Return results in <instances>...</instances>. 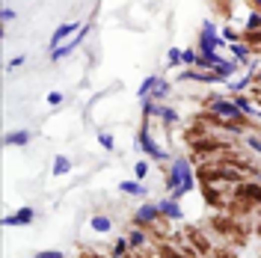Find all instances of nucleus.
Returning <instances> with one entry per match:
<instances>
[{
    "mask_svg": "<svg viewBox=\"0 0 261 258\" xmlns=\"http://www.w3.org/2000/svg\"><path fill=\"white\" fill-rule=\"evenodd\" d=\"M205 107L211 110V116H214V119H226V122H234V125L246 128V116H243V113L234 107V101H231V98H217V95H211Z\"/></svg>",
    "mask_w": 261,
    "mask_h": 258,
    "instance_id": "nucleus-1",
    "label": "nucleus"
},
{
    "mask_svg": "<svg viewBox=\"0 0 261 258\" xmlns=\"http://www.w3.org/2000/svg\"><path fill=\"white\" fill-rule=\"evenodd\" d=\"M193 175V166H190V158L187 155H181V158H175V161L169 163V169H166V178H163V190L172 196L178 187H181V181L184 178H190Z\"/></svg>",
    "mask_w": 261,
    "mask_h": 258,
    "instance_id": "nucleus-2",
    "label": "nucleus"
},
{
    "mask_svg": "<svg viewBox=\"0 0 261 258\" xmlns=\"http://www.w3.org/2000/svg\"><path fill=\"white\" fill-rule=\"evenodd\" d=\"M137 149H140V152H143L149 161H155V163H163L166 158H169L161 146L152 140V128H149V122H143V125H140V131H137Z\"/></svg>",
    "mask_w": 261,
    "mask_h": 258,
    "instance_id": "nucleus-3",
    "label": "nucleus"
},
{
    "mask_svg": "<svg viewBox=\"0 0 261 258\" xmlns=\"http://www.w3.org/2000/svg\"><path fill=\"white\" fill-rule=\"evenodd\" d=\"M89 30H92V21H86V24L80 27V33H74V36H71V39H68L65 45H60V48H54V51H51V63H60L63 57H68V54L74 51V48H80V45H83V39L89 36Z\"/></svg>",
    "mask_w": 261,
    "mask_h": 258,
    "instance_id": "nucleus-4",
    "label": "nucleus"
},
{
    "mask_svg": "<svg viewBox=\"0 0 261 258\" xmlns=\"http://www.w3.org/2000/svg\"><path fill=\"white\" fill-rule=\"evenodd\" d=\"M163 217H161V208H158V202H140V208H137V214H134V223L143 228H152L158 226Z\"/></svg>",
    "mask_w": 261,
    "mask_h": 258,
    "instance_id": "nucleus-5",
    "label": "nucleus"
},
{
    "mask_svg": "<svg viewBox=\"0 0 261 258\" xmlns=\"http://www.w3.org/2000/svg\"><path fill=\"white\" fill-rule=\"evenodd\" d=\"M178 80H193V83H223L217 71H202V68H184Z\"/></svg>",
    "mask_w": 261,
    "mask_h": 258,
    "instance_id": "nucleus-6",
    "label": "nucleus"
},
{
    "mask_svg": "<svg viewBox=\"0 0 261 258\" xmlns=\"http://www.w3.org/2000/svg\"><path fill=\"white\" fill-rule=\"evenodd\" d=\"M158 208H161V217H163V220H172V223L184 220V211H181L178 199H172V196H166V199H161V202H158Z\"/></svg>",
    "mask_w": 261,
    "mask_h": 258,
    "instance_id": "nucleus-7",
    "label": "nucleus"
},
{
    "mask_svg": "<svg viewBox=\"0 0 261 258\" xmlns=\"http://www.w3.org/2000/svg\"><path fill=\"white\" fill-rule=\"evenodd\" d=\"M74 33H80V24H74V21H68V24H60V27L54 30V36H51L48 48L54 51V48H60V45H65V42H68V36H74Z\"/></svg>",
    "mask_w": 261,
    "mask_h": 258,
    "instance_id": "nucleus-8",
    "label": "nucleus"
},
{
    "mask_svg": "<svg viewBox=\"0 0 261 258\" xmlns=\"http://www.w3.org/2000/svg\"><path fill=\"white\" fill-rule=\"evenodd\" d=\"M33 220H36V211H33V208H21V211H15V214H6L0 223H3V226H30Z\"/></svg>",
    "mask_w": 261,
    "mask_h": 258,
    "instance_id": "nucleus-9",
    "label": "nucleus"
},
{
    "mask_svg": "<svg viewBox=\"0 0 261 258\" xmlns=\"http://www.w3.org/2000/svg\"><path fill=\"white\" fill-rule=\"evenodd\" d=\"M119 193H122V196H134V199H149V187H146L143 181L134 178V181H122V184H119Z\"/></svg>",
    "mask_w": 261,
    "mask_h": 258,
    "instance_id": "nucleus-10",
    "label": "nucleus"
},
{
    "mask_svg": "<svg viewBox=\"0 0 261 258\" xmlns=\"http://www.w3.org/2000/svg\"><path fill=\"white\" fill-rule=\"evenodd\" d=\"M228 48H231V60H237L240 65H243V63H252L249 57H252V51H255V48H252L249 42H234V45H228Z\"/></svg>",
    "mask_w": 261,
    "mask_h": 258,
    "instance_id": "nucleus-11",
    "label": "nucleus"
},
{
    "mask_svg": "<svg viewBox=\"0 0 261 258\" xmlns=\"http://www.w3.org/2000/svg\"><path fill=\"white\" fill-rule=\"evenodd\" d=\"M252 83H255V74H249V71H246V77H240V80H228L226 89L231 92V95H243Z\"/></svg>",
    "mask_w": 261,
    "mask_h": 258,
    "instance_id": "nucleus-12",
    "label": "nucleus"
},
{
    "mask_svg": "<svg viewBox=\"0 0 261 258\" xmlns=\"http://www.w3.org/2000/svg\"><path fill=\"white\" fill-rule=\"evenodd\" d=\"M214 71H217L223 80H231V77L240 71V63H237V60H220V63L214 65Z\"/></svg>",
    "mask_w": 261,
    "mask_h": 258,
    "instance_id": "nucleus-13",
    "label": "nucleus"
},
{
    "mask_svg": "<svg viewBox=\"0 0 261 258\" xmlns=\"http://www.w3.org/2000/svg\"><path fill=\"white\" fill-rule=\"evenodd\" d=\"M234 196H237V199L261 202V184H237V187H234Z\"/></svg>",
    "mask_w": 261,
    "mask_h": 258,
    "instance_id": "nucleus-14",
    "label": "nucleus"
},
{
    "mask_svg": "<svg viewBox=\"0 0 261 258\" xmlns=\"http://www.w3.org/2000/svg\"><path fill=\"white\" fill-rule=\"evenodd\" d=\"M158 119H161L163 128H169V125L178 122V110L175 107H166V104H158Z\"/></svg>",
    "mask_w": 261,
    "mask_h": 258,
    "instance_id": "nucleus-15",
    "label": "nucleus"
},
{
    "mask_svg": "<svg viewBox=\"0 0 261 258\" xmlns=\"http://www.w3.org/2000/svg\"><path fill=\"white\" fill-rule=\"evenodd\" d=\"M89 226H92V231H98V234H107V231L113 228V220L104 217V214H92V217H89Z\"/></svg>",
    "mask_w": 261,
    "mask_h": 258,
    "instance_id": "nucleus-16",
    "label": "nucleus"
},
{
    "mask_svg": "<svg viewBox=\"0 0 261 258\" xmlns=\"http://www.w3.org/2000/svg\"><path fill=\"white\" fill-rule=\"evenodd\" d=\"M146 240H149V237H146V228H143V226H134V228L128 231L130 249H143V246H146Z\"/></svg>",
    "mask_w": 261,
    "mask_h": 258,
    "instance_id": "nucleus-17",
    "label": "nucleus"
},
{
    "mask_svg": "<svg viewBox=\"0 0 261 258\" xmlns=\"http://www.w3.org/2000/svg\"><path fill=\"white\" fill-rule=\"evenodd\" d=\"M30 143V131H12L3 137V146H27Z\"/></svg>",
    "mask_w": 261,
    "mask_h": 258,
    "instance_id": "nucleus-18",
    "label": "nucleus"
},
{
    "mask_svg": "<svg viewBox=\"0 0 261 258\" xmlns=\"http://www.w3.org/2000/svg\"><path fill=\"white\" fill-rule=\"evenodd\" d=\"M128 252H134L128 243V237H116V243L110 246V258H125Z\"/></svg>",
    "mask_w": 261,
    "mask_h": 258,
    "instance_id": "nucleus-19",
    "label": "nucleus"
},
{
    "mask_svg": "<svg viewBox=\"0 0 261 258\" xmlns=\"http://www.w3.org/2000/svg\"><path fill=\"white\" fill-rule=\"evenodd\" d=\"M169 92H172V83L161 77V80H158V86L152 89V95H149V98H152V101H158V104H163V98L169 95Z\"/></svg>",
    "mask_w": 261,
    "mask_h": 258,
    "instance_id": "nucleus-20",
    "label": "nucleus"
},
{
    "mask_svg": "<svg viewBox=\"0 0 261 258\" xmlns=\"http://www.w3.org/2000/svg\"><path fill=\"white\" fill-rule=\"evenodd\" d=\"M68 169H71V161H68L65 155H57V158H54V166H51V175H54V178H60V175L68 172Z\"/></svg>",
    "mask_w": 261,
    "mask_h": 258,
    "instance_id": "nucleus-21",
    "label": "nucleus"
},
{
    "mask_svg": "<svg viewBox=\"0 0 261 258\" xmlns=\"http://www.w3.org/2000/svg\"><path fill=\"white\" fill-rule=\"evenodd\" d=\"M158 80H161V77H158V74H152V77H146V80L140 83V89H137V95H140V101H146V98L152 95V89L158 86Z\"/></svg>",
    "mask_w": 261,
    "mask_h": 258,
    "instance_id": "nucleus-22",
    "label": "nucleus"
},
{
    "mask_svg": "<svg viewBox=\"0 0 261 258\" xmlns=\"http://www.w3.org/2000/svg\"><path fill=\"white\" fill-rule=\"evenodd\" d=\"M243 143H246V149H249V152L261 155V134H252V131H246V134H243Z\"/></svg>",
    "mask_w": 261,
    "mask_h": 258,
    "instance_id": "nucleus-23",
    "label": "nucleus"
},
{
    "mask_svg": "<svg viewBox=\"0 0 261 258\" xmlns=\"http://www.w3.org/2000/svg\"><path fill=\"white\" fill-rule=\"evenodd\" d=\"M196 60H199V51H196V48H184V51H181L184 68H196Z\"/></svg>",
    "mask_w": 261,
    "mask_h": 258,
    "instance_id": "nucleus-24",
    "label": "nucleus"
},
{
    "mask_svg": "<svg viewBox=\"0 0 261 258\" xmlns=\"http://www.w3.org/2000/svg\"><path fill=\"white\" fill-rule=\"evenodd\" d=\"M98 146H101L104 152H113V149H116V140H113V134L101 131V134H98Z\"/></svg>",
    "mask_w": 261,
    "mask_h": 258,
    "instance_id": "nucleus-25",
    "label": "nucleus"
},
{
    "mask_svg": "<svg viewBox=\"0 0 261 258\" xmlns=\"http://www.w3.org/2000/svg\"><path fill=\"white\" fill-rule=\"evenodd\" d=\"M166 65H169V68L184 65V63H181V48H169V51H166Z\"/></svg>",
    "mask_w": 261,
    "mask_h": 258,
    "instance_id": "nucleus-26",
    "label": "nucleus"
},
{
    "mask_svg": "<svg viewBox=\"0 0 261 258\" xmlns=\"http://www.w3.org/2000/svg\"><path fill=\"white\" fill-rule=\"evenodd\" d=\"M246 30H249V33L258 30L261 33V9H258V12H249V15H246Z\"/></svg>",
    "mask_w": 261,
    "mask_h": 258,
    "instance_id": "nucleus-27",
    "label": "nucleus"
},
{
    "mask_svg": "<svg viewBox=\"0 0 261 258\" xmlns=\"http://www.w3.org/2000/svg\"><path fill=\"white\" fill-rule=\"evenodd\" d=\"M149 169H152L149 161H137V163H134V178H137V181H143V178L149 175Z\"/></svg>",
    "mask_w": 261,
    "mask_h": 258,
    "instance_id": "nucleus-28",
    "label": "nucleus"
},
{
    "mask_svg": "<svg viewBox=\"0 0 261 258\" xmlns=\"http://www.w3.org/2000/svg\"><path fill=\"white\" fill-rule=\"evenodd\" d=\"M220 36H223V42H226V45H234V42H243V36H237V33L231 30V27H226V30L220 33Z\"/></svg>",
    "mask_w": 261,
    "mask_h": 258,
    "instance_id": "nucleus-29",
    "label": "nucleus"
},
{
    "mask_svg": "<svg viewBox=\"0 0 261 258\" xmlns=\"http://www.w3.org/2000/svg\"><path fill=\"white\" fill-rule=\"evenodd\" d=\"M33 258H65V252H60V249H42V252H36Z\"/></svg>",
    "mask_w": 261,
    "mask_h": 258,
    "instance_id": "nucleus-30",
    "label": "nucleus"
},
{
    "mask_svg": "<svg viewBox=\"0 0 261 258\" xmlns=\"http://www.w3.org/2000/svg\"><path fill=\"white\" fill-rule=\"evenodd\" d=\"M27 63V57H24V54H21V57H12V60H9V65H6V68H9V71H15V68H21V65Z\"/></svg>",
    "mask_w": 261,
    "mask_h": 258,
    "instance_id": "nucleus-31",
    "label": "nucleus"
},
{
    "mask_svg": "<svg viewBox=\"0 0 261 258\" xmlns=\"http://www.w3.org/2000/svg\"><path fill=\"white\" fill-rule=\"evenodd\" d=\"M0 18H3V21H6V24H9V21H15V9H12V6H6V9H3V15H0Z\"/></svg>",
    "mask_w": 261,
    "mask_h": 258,
    "instance_id": "nucleus-32",
    "label": "nucleus"
},
{
    "mask_svg": "<svg viewBox=\"0 0 261 258\" xmlns=\"http://www.w3.org/2000/svg\"><path fill=\"white\" fill-rule=\"evenodd\" d=\"M48 104H54V107L63 104V92H51V95H48Z\"/></svg>",
    "mask_w": 261,
    "mask_h": 258,
    "instance_id": "nucleus-33",
    "label": "nucleus"
},
{
    "mask_svg": "<svg viewBox=\"0 0 261 258\" xmlns=\"http://www.w3.org/2000/svg\"><path fill=\"white\" fill-rule=\"evenodd\" d=\"M255 83H258V89H261V71H258V74H255Z\"/></svg>",
    "mask_w": 261,
    "mask_h": 258,
    "instance_id": "nucleus-34",
    "label": "nucleus"
},
{
    "mask_svg": "<svg viewBox=\"0 0 261 258\" xmlns=\"http://www.w3.org/2000/svg\"><path fill=\"white\" fill-rule=\"evenodd\" d=\"M252 3H255V6H258V9H261V0H252Z\"/></svg>",
    "mask_w": 261,
    "mask_h": 258,
    "instance_id": "nucleus-35",
    "label": "nucleus"
},
{
    "mask_svg": "<svg viewBox=\"0 0 261 258\" xmlns=\"http://www.w3.org/2000/svg\"><path fill=\"white\" fill-rule=\"evenodd\" d=\"M92 258H95V255H92Z\"/></svg>",
    "mask_w": 261,
    "mask_h": 258,
    "instance_id": "nucleus-36",
    "label": "nucleus"
}]
</instances>
